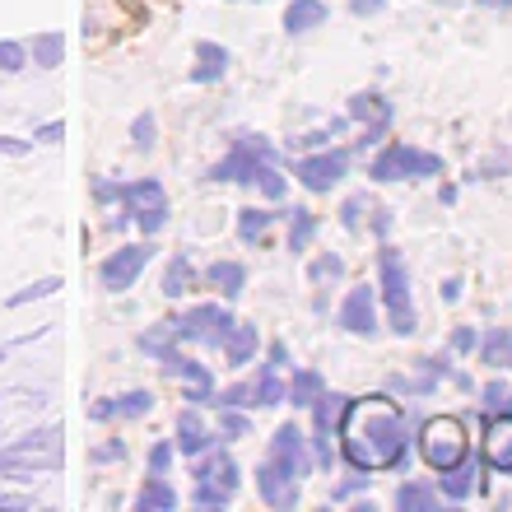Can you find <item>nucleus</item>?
Returning <instances> with one entry per match:
<instances>
[{
  "label": "nucleus",
  "mask_w": 512,
  "mask_h": 512,
  "mask_svg": "<svg viewBox=\"0 0 512 512\" xmlns=\"http://www.w3.org/2000/svg\"><path fill=\"white\" fill-rule=\"evenodd\" d=\"M24 66H28V47H24V42L0 38V70H5V75H19Z\"/></svg>",
  "instance_id": "36"
},
{
  "label": "nucleus",
  "mask_w": 512,
  "mask_h": 512,
  "mask_svg": "<svg viewBox=\"0 0 512 512\" xmlns=\"http://www.w3.org/2000/svg\"><path fill=\"white\" fill-rule=\"evenodd\" d=\"M340 326L350 336H378V294L373 284H354L345 303H340Z\"/></svg>",
  "instance_id": "11"
},
{
  "label": "nucleus",
  "mask_w": 512,
  "mask_h": 512,
  "mask_svg": "<svg viewBox=\"0 0 512 512\" xmlns=\"http://www.w3.org/2000/svg\"><path fill=\"white\" fill-rule=\"evenodd\" d=\"M0 508H33V494H0Z\"/></svg>",
  "instance_id": "51"
},
{
  "label": "nucleus",
  "mask_w": 512,
  "mask_h": 512,
  "mask_svg": "<svg viewBox=\"0 0 512 512\" xmlns=\"http://www.w3.org/2000/svg\"><path fill=\"white\" fill-rule=\"evenodd\" d=\"M475 345H480V336H475L471 326H461L457 336H452V350H475Z\"/></svg>",
  "instance_id": "48"
},
{
  "label": "nucleus",
  "mask_w": 512,
  "mask_h": 512,
  "mask_svg": "<svg viewBox=\"0 0 512 512\" xmlns=\"http://www.w3.org/2000/svg\"><path fill=\"white\" fill-rule=\"evenodd\" d=\"M382 5H387V0H350V10L359 14V19H368V14H378Z\"/></svg>",
  "instance_id": "49"
},
{
  "label": "nucleus",
  "mask_w": 512,
  "mask_h": 512,
  "mask_svg": "<svg viewBox=\"0 0 512 512\" xmlns=\"http://www.w3.org/2000/svg\"><path fill=\"white\" fill-rule=\"evenodd\" d=\"M275 163V149L261 135H238L229 149V159H219L210 168V182H256Z\"/></svg>",
  "instance_id": "6"
},
{
  "label": "nucleus",
  "mask_w": 512,
  "mask_h": 512,
  "mask_svg": "<svg viewBox=\"0 0 512 512\" xmlns=\"http://www.w3.org/2000/svg\"><path fill=\"white\" fill-rule=\"evenodd\" d=\"M480 485L485 489V475H480V461L475 457H466V461H457V466H447V471H438V489H443L452 503H461V499H471V489Z\"/></svg>",
  "instance_id": "15"
},
{
  "label": "nucleus",
  "mask_w": 512,
  "mask_h": 512,
  "mask_svg": "<svg viewBox=\"0 0 512 512\" xmlns=\"http://www.w3.org/2000/svg\"><path fill=\"white\" fill-rule=\"evenodd\" d=\"M196 61H201V66L191 70V80L196 84H210V80H219V75L229 70V52L215 47V42H196Z\"/></svg>",
  "instance_id": "24"
},
{
  "label": "nucleus",
  "mask_w": 512,
  "mask_h": 512,
  "mask_svg": "<svg viewBox=\"0 0 512 512\" xmlns=\"http://www.w3.org/2000/svg\"><path fill=\"white\" fill-rule=\"evenodd\" d=\"M419 457L429 461L433 471H447V466H457V461L471 457V438L461 429V419H452V415L429 419V424L419 429Z\"/></svg>",
  "instance_id": "5"
},
{
  "label": "nucleus",
  "mask_w": 512,
  "mask_h": 512,
  "mask_svg": "<svg viewBox=\"0 0 512 512\" xmlns=\"http://www.w3.org/2000/svg\"><path fill=\"white\" fill-rule=\"evenodd\" d=\"M312 233H317V215L312 210H294L289 215V252H308Z\"/></svg>",
  "instance_id": "32"
},
{
  "label": "nucleus",
  "mask_w": 512,
  "mask_h": 512,
  "mask_svg": "<svg viewBox=\"0 0 512 512\" xmlns=\"http://www.w3.org/2000/svg\"><path fill=\"white\" fill-rule=\"evenodd\" d=\"M215 405L243 410V405H256V401H252V387H229V391H215Z\"/></svg>",
  "instance_id": "42"
},
{
  "label": "nucleus",
  "mask_w": 512,
  "mask_h": 512,
  "mask_svg": "<svg viewBox=\"0 0 512 512\" xmlns=\"http://www.w3.org/2000/svg\"><path fill=\"white\" fill-rule=\"evenodd\" d=\"M326 5L322 0H294L289 10H284V33H308V28H322L326 24Z\"/></svg>",
  "instance_id": "21"
},
{
  "label": "nucleus",
  "mask_w": 512,
  "mask_h": 512,
  "mask_svg": "<svg viewBox=\"0 0 512 512\" xmlns=\"http://www.w3.org/2000/svg\"><path fill=\"white\" fill-rule=\"evenodd\" d=\"M131 224L145 233V238H154V233L168 224V201H154V205H140V210H131Z\"/></svg>",
  "instance_id": "33"
},
{
  "label": "nucleus",
  "mask_w": 512,
  "mask_h": 512,
  "mask_svg": "<svg viewBox=\"0 0 512 512\" xmlns=\"http://www.w3.org/2000/svg\"><path fill=\"white\" fill-rule=\"evenodd\" d=\"M480 5H489V10H512V0H480Z\"/></svg>",
  "instance_id": "54"
},
{
  "label": "nucleus",
  "mask_w": 512,
  "mask_h": 512,
  "mask_svg": "<svg viewBox=\"0 0 512 512\" xmlns=\"http://www.w3.org/2000/svg\"><path fill=\"white\" fill-rule=\"evenodd\" d=\"M270 210H256V205H247V210H238V238H243L247 247L252 243H261L266 238V229H270Z\"/></svg>",
  "instance_id": "30"
},
{
  "label": "nucleus",
  "mask_w": 512,
  "mask_h": 512,
  "mask_svg": "<svg viewBox=\"0 0 512 512\" xmlns=\"http://www.w3.org/2000/svg\"><path fill=\"white\" fill-rule=\"evenodd\" d=\"M173 340H177V322H159V326H149L145 336H140V350L145 354H154V359H168L173 354Z\"/></svg>",
  "instance_id": "28"
},
{
  "label": "nucleus",
  "mask_w": 512,
  "mask_h": 512,
  "mask_svg": "<svg viewBox=\"0 0 512 512\" xmlns=\"http://www.w3.org/2000/svg\"><path fill=\"white\" fill-rule=\"evenodd\" d=\"M0 154H5V159H24V154H33V140H19V135H0Z\"/></svg>",
  "instance_id": "44"
},
{
  "label": "nucleus",
  "mask_w": 512,
  "mask_h": 512,
  "mask_svg": "<svg viewBox=\"0 0 512 512\" xmlns=\"http://www.w3.org/2000/svg\"><path fill=\"white\" fill-rule=\"evenodd\" d=\"M154 131H159V126H154V112H140V117L131 122V145L135 149H149V145H154Z\"/></svg>",
  "instance_id": "39"
},
{
  "label": "nucleus",
  "mask_w": 512,
  "mask_h": 512,
  "mask_svg": "<svg viewBox=\"0 0 512 512\" xmlns=\"http://www.w3.org/2000/svg\"><path fill=\"white\" fill-rule=\"evenodd\" d=\"M256 187H261V191H266V196H270V201H280V196H284V177H280V168H275V163H270V168H266V173H261V177H256Z\"/></svg>",
  "instance_id": "43"
},
{
  "label": "nucleus",
  "mask_w": 512,
  "mask_h": 512,
  "mask_svg": "<svg viewBox=\"0 0 512 512\" xmlns=\"http://www.w3.org/2000/svg\"><path fill=\"white\" fill-rule=\"evenodd\" d=\"M56 289H61V280L56 275H47V280H33L28 289H19V294L5 298V308H24V303H38V298H52Z\"/></svg>",
  "instance_id": "35"
},
{
  "label": "nucleus",
  "mask_w": 512,
  "mask_h": 512,
  "mask_svg": "<svg viewBox=\"0 0 512 512\" xmlns=\"http://www.w3.org/2000/svg\"><path fill=\"white\" fill-rule=\"evenodd\" d=\"M340 126L345 122H331L326 131H312V135H298V140H289V149H317V145H326L331 135H340Z\"/></svg>",
  "instance_id": "41"
},
{
  "label": "nucleus",
  "mask_w": 512,
  "mask_h": 512,
  "mask_svg": "<svg viewBox=\"0 0 512 512\" xmlns=\"http://www.w3.org/2000/svg\"><path fill=\"white\" fill-rule=\"evenodd\" d=\"M122 457H126L122 443H108V447H98V452H94V461H122Z\"/></svg>",
  "instance_id": "50"
},
{
  "label": "nucleus",
  "mask_w": 512,
  "mask_h": 512,
  "mask_svg": "<svg viewBox=\"0 0 512 512\" xmlns=\"http://www.w3.org/2000/svg\"><path fill=\"white\" fill-rule=\"evenodd\" d=\"M475 350H480V364H489V368H512V331H508V326H489Z\"/></svg>",
  "instance_id": "19"
},
{
  "label": "nucleus",
  "mask_w": 512,
  "mask_h": 512,
  "mask_svg": "<svg viewBox=\"0 0 512 512\" xmlns=\"http://www.w3.org/2000/svg\"><path fill=\"white\" fill-rule=\"evenodd\" d=\"M154 410V396L149 391H126V396H112V401H98L89 415L94 419H135Z\"/></svg>",
  "instance_id": "17"
},
{
  "label": "nucleus",
  "mask_w": 512,
  "mask_h": 512,
  "mask_svg": "<svg viewBox=\"0 0 512 512\" xmlns=\"http://www.w3.org/2000/svg\"><path fill=\"white\" fill-rule=\"evenodd\" d=\"M480 405H485V415H512V387L508 382H485Z\"/></svg>",
  "instance_id": "34"
},
{
  "label": "nucleus",
  "mask_w": 512,
  "mask_h": 512,
  "mask_svg": "<svg viewBox=\"0 0 512 512\" xmlns=\"http://www.w3.org/2000/svg\"><path fill=\"white\" fill-rule=\"evenodd\" d=\"M238 326L224 303H201V308L182 312V322H177V340H196V345H210V350H224V340L229 331Z\"/></svg>",
  "instance_id": "7"
},
{
  "label": "nucleus",
  "mask_w": 512,
  "mask_h": 512,
  "mask_svg": "<svg viewBox=\"0 0 512 512\" xmlns=\"http://www.w3.org/2000/svg\"><path fill=\"white\" fill-rule=\"evenodd\" d=\"M196 480H205V485H219V489H238V466H233V457L229 452H210L205 461H196Z\"/></svg>",
  "instance_id": "18"
},
{
  "label": "nucleus",
  "mask_w": 512,
  "mask_h": 512,
  "mask_svg": "<svg viewBox=\"0 0 512 512\" xmlns=\"http://www.w3.org/2000/svg\"><path fill=\"white\" fill-rule=\"evenodd\" d=\"M485 466L499 475H512V415H489L485 419Z\"/></svg>",
  "instance_id": "13"
},
{
  "label": "nucleus",
  "mask_w": 512,
  "mask_h": 512,
  "mask_svg": "<svg viewBox=\"0 0 512 512\" xmlns=\"http://www.w3.org/2000/svg\"><path fill=\"white\" fill-rule=\"evenodd\" d=\"M340 457L354 471H401L410 461V429H405V410L391 396H364L350 401L340 415Z\"/></svg>",
  "instance_id": "1"
},
{
  "label": "nucleus",
  "mask_w": 512,
  "mask_h": 512,
  "mask_svg": "<svg viewBox=\"0 0 512 512\" xmlns=\"http://www.w3.org/2000/svg\"><path fill=\"white\" fill-rule=\"evenodd\" d=\"M396 508L401 512H433L438 508V494H433L424 480H410V485L396 489Z\"/></svg>",
  "instance_id": "27"
},
{
  "label": "nucleus",
  "mask_w": 512,
  "mask_h": 512,
  "mask_svg": "<svg viewBox=\"0 0 512 512\" xmlns=\"http://www.w3.org/2000/svg\"><path fill=\"white\" fill-rule=\"evenodd\" d=\"M364 205H368V196H354V201H345V210H340V224H345V229H359V215H364Z\"/></svg>",
  "instance_id": "46"
},
{
  "label": "nucleus",
  "mask_w": 512,
  "mask_h": 512,
  "mask_svg": "<svg viewBox=\"0 0 512 512\" xmlns=\"http://www.w3.org/2000/svg\"><path fill=\"white\" fill-rule=\"evenodd\" d=\"M350 122H364V140L359 145H373V140H382L391 126V103L382 94H373V89H364V94L350 98Z\"/></svg>",
  "instance_id": "12"
},
{
  "label": "nucleus",
  "mask_w": 512,
  "mask_h": 512,
  "mask_svg": "<svg viewBox=\"0 0 512 512\" xmlns=\"http://www.w3.org/2000/svg\"><path fill=\"white\" fill-rule=\"evenodd\" d=\"M378 289H382V303H387L391 331L396 336H415L419 317H415V298H410V270H405V256L396 247L378 252Z\"/></svg>",
  "instance_id": "3"
},
{
  "label": "nucleus",
  "mask_w": 512,
  "mask_h": 512,
  "mask_svg": "<svg viewBox=\"0 0 512 512\" xmlns=\"http://www.w3.org/2000/svg\"><path fill=\"white\" fill-rule=\"evenodd\" d=\"M350 173V154L345 149H322V154H303L294 163V177L308 191H331L340 177Z\"/></svg>",
  "instance_id": "10"
},
{
  "label": "nucleus",
  "mask_w": 512,
  "mask_h": 512,
  "mask_svg": "<svg viewBox=\"0 0 512 512\" xmlns=\"http://www.w3.org/2000/svg\"><path fill=\"white\" fill-rule=\"evenodd\" d=\"M219 433H229V438H243V433H247V419L238 415V410H229V405H219Z\"/></svg>",
  "instance_id": "40"
},
{
  "label": "nucleus",
  "mask_w": 512,
  "mask_h": 512,
  "mask_svg": "<svg viewBox=\"0 0 512 512\" xmlns=\"http://www.w3.org/2000/svg\"><path fill=\"white\" fill-rule=\"evenodd\" d=\"M61 135H66V122H47L33 131V145H61Z\"/></svg>",
  "instance_id": "45"
},
{
  "label": "nucleus",
  "mask_w": 512,
  "mask_h": 512,
  "mask_svg": "<svg viewBox=\"0 0 512 512\" xmlns=\"http://www.w3.org/2000/svg\"><path fill=\"white\" fill-rule=\"evenodd\" d=\"M61 471V452H0V475L28 480V475H52Z\"/></svg>",
  "instance_id": "14"
},
{
  "label": "nucleus",
  "mask_w": 512,
  "mask_h": 512,
  "mask_svg": "<svg viewBox=\"0 0 512 512\" xmlns=\"http://www.w3.org/2000/svg\"><path fill=\"white\" fill-rule=\"evenodd\" d=\"M443 298H447V303H457V298H461V280H447L443 284Z\"/></svg>",
  "instance_id": "53"
},
{
  "label": "nucleus",
  "mask_w": 512,
  "mask_h": 512,
  "mask_svg": "<svg viewBox=\"0 0 512 512\" xmlns=\"http://www.w3.org/2000/svg\"><path fill=\"white\" fill-rule=\"evenodd\" d=\"M317 457H312L308 447V433L298 429V424H280V429L270 433V447H266V461L256 466V494L266 508H298V485L312 475Z\"/></svg>",
  "instance_id": "2"
},
{
  "label": "nucleus",
  "mask_w": 512,
  "mask_h": 512,
  "mask_svg": "<svg viewBox=\"0 0 512 512\" xmlns=\"http://www.w3.org/2000/svg\"><path fill=\"white\" fill-rule=\"evenodd\" d=\"M322 391H326V378L317 373V368H298L294 378H289V387H284V401L289 405H312Z\"/></svg>",
  "instance_id": "23"
},
{
  "label": "nucleus",
  "mask_w": 512,
  "mask_h": 512,
  "mask_svg": "<svg viewBox=\"0 0 512 512\" xmlns=\"http://www.w3.org/2000/svg\"><path fill=\"white\" fill-rule=\"evenodd\" d=\"M154 252H159V247L149 243H126V247H117V252L108 256V261H103V270H98V280H103V289H108V294H126V289H131L135 280H140V275H145V266L149 261H154Z\"/></svg>",
  "instance_id": "9"
},
{
  "label": "nucleus",
  "mask_w": 512,
  "mask_h": 512,
  "mask_svg": "<svg viewBox=\"0 0 512 512\" xmlns=\"http://www.w3.org/2000/svg\"><path fill=\"white\" fill-rule=\"evenodd\" d=\"M252 401H256V405H280V401H284V382H280V368H275V364H266L261 373H256Z\"/></svg>",
  "instance_id": "29"
},
{
  "label": "nucleus",
  "mask_w": 512,
  "mask_h": 512,
  "mask_svg": "<svg viewBox=\"0 0 512 512\" xmlns=\"http://www.w3.org/2000/svg\"><path fill=\"white\" fill-rule=\"evenodd\" d=\"M191 503H196V508H229L233 494H229V489H219V485H205V480H196V489H191Z\"/></svg>",
  "instance_id": "37"
},
{
  "label": "nucleus",
  "mask_w": 512,
  "mask_h": 512,
  "mask_svg": "<svg viewBox=\"0 0 512 512\" xmlns=\"http://www.w3.org/2000/svg\"><path fill=\"white\" fill-rule=\"evenodd\" d=\"M340 275H345V261H340V256H317V261H312V270H308V280L312 284H326V280H340Z\"/></svg>",
  "instance_id": "38"
},
{
  "label": "nucleus",
  "mask_w": 512,
  "mask_h": 512,
  "mask_svg": "<svg viewBox=\"0 0 512 512\" xmlns=\"http://www.w3.org/2000/svg\"><path fill=\"white\" fill-rule=\"evenodd\" d=\"M205 280L215 284L224 298H238V294L247 289V270L238 266V261H215V266L205 270Z\"/></svg>",
  "instance_id": "25"
},
{
  "label": "nucleus",
  "mask_w": 512,
  "mask_h": 512,
  "mask_svg": "<svg viewBox=\"0 0 512 512\" xmlns=\"http://www.w3.org/2000/svg\"><path fill=\"white\" fill-rule=\"evenodd\" d=\"M270 364L284 368V364H289V350H284V345H270Z\"/></svg>",
  "instance_id": "52"
},
{
  "label": "nucleus",
  "mask_w": 512,
  "mask_h": 512,
  "mask_svg": "<svg viewBox=\"0 0 512 512\" xmlns=\"http://www.w3.org/2000/svg\"><path fill=\"white\" fill-rule=\"evenodd\" d=\"M177 447H182V457H201V452H210V447H215V433L205 429V419H201V410H196V405L177 415Z\"/></svg>",
  "instance_id": "16"
},
{
  "label": "nucleus",
  "mask_w": 512,
  "mask_h": 512,
  "mask_svg": "<svg viewBox=\"0 0 512 512\" xmlns=\"http://www.w3.org/2000/svg\"><path fill=\"white\" fill-rule=\"evenodd\" d=\"M168 461H173V443H154V452H149V471L163 475L168 471Z\"/></svg>",
  "instance_id": "47"
},
{
  "label": "nucleus",
  "mask_w": 512,
  "mask_h": 512,
  "mask_svg": "<svg viewBox=\"0 0 512 512\" xmlns=\"http://www.w3.org/2000/svg\"><path fill=\"white\" fill-rule=\"evenodd\" d=\"M256 345H261V336H256V326L238 322V326L229 331V340H224V364H229V368H243L247 359L256 354Z\"/></svg>",
  "instance_id": "22"
},
{
  "label": "nucleus",
  "mask_w": 512,
  "mask_h": 512,
  "mask_svg": "<svg viewBox=\"0 0 512 512\" xmlns=\"http://www.w3.org/2000/svg\"><path fill=\"white\" fill-rule=\"evenodd\" d=\"M438 173H443V154L415 149V145H405V140H391L378 159L368 163L373 182H415V177H438Z\"/></svg>",
  "instance_id": "4"
},
{
  "label": "nucleus",
  "mask_w": 512,
  "mask_h": 512,
  "mask_svg": "<svg viewBox=\"0 0 512 512\" xmlns=\"http://www.w3.org/2000/svg\"><path fill=\"white\" fill-rule=\"evenodd\" d=\"M135 508L140 512H173L177 508V489L163 480V475L149 471V480L140 485V494H135Z\"/></svg>",
  "instance_id": "20"
},
{
  "label": "nucleus",
  "mask_w": 512,
  "mask_h": 512,
  "mask_svg": "<svg viewBox=\"0 0 512 512\" xmlns=\"http://www.w3.org/2000/svg\"><path fill=\"white\" fill-rule=\"evenodd\" d=\"M345 405H350V396H340V391H322L317 401H312V457H317V466H336V429H340V415H345Z\"/></svg>",
  "instance_id": "8"
},
{
  "label": "nucleus",
  "mask_w": 512,
  "mask_h": 512,
  "mask_svg": "<svg viewBox=\"0 0 512 512\" xmlns=\"http://www.w3.org/2000/svg\"><path fill=\"white\" fill-rule=\"evenodd\" d=\"M196 284V266H191L187 256H173L168 270H163V298H182Z\"/></svg>",
  "instance_id": "26"
},
{
  "label": "nucleus",
  "mask_w": 512,
  "mask_h": 512,
  "mask_svg": "<svg viewBox=\"0 0 512 512\" xmlns=\"http://www.w3.org/2000/svg\"><path fill=\"white\" fill-rule=\"evenodd\" d=\"M61 52H66V38H61V33H42V38H33V66L56 70L61 66Z\"/></svg>",
  "instance_id": "31"
}]
</instances>
